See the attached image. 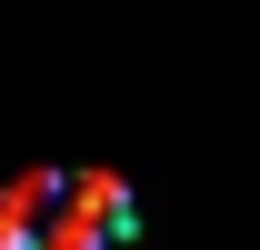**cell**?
I'll use <instances>...</instances> for the list:
<instances>
[{
    "label": "cell",
    "mask_w": 260,
    "mask_h": 250,
    "mask_svg": "<svg viewBox=\"0 0 260 250\" xmlns=\"http://www.w3.org/2000/svg\"><path fill=\"white\" fill-rule=\"evenodd\" d=\"M70 210H90L100 230H110V250H130V240H140V200H130V180H120V170H80V180H70Z\"/></svg>",
    "instance_id": "obj_1"
},
{
    "label": "cell",
    "mask_w": 260,
    "mask_h": 250,
    "mask_svg": "<svg viewBox=\"0 0 260 250\" xmlns=\"http://www.w3.org/2000/svg\"><path fill=\"white\" fill-rule=\"evenodd\" d=\"M40 230H50V220H10L0 210V250H40Z\"/></svg>",
    "instance_id": "obj_2"
}]
</instances>
